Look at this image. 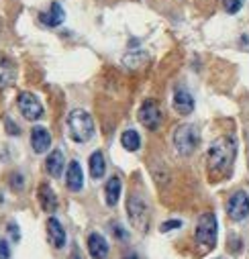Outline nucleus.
<instances>
[{
    "label": "nucleus",
    "instance_id": "nucleus-23",
    "mask_svg": "<svg viewBox=\"0 0 249 259\" xmlns=\"http://www.w3.org/2000/svg\"><path fill=\"white\" fill-rule=\"evenodd\" d=\"M11 257V249L7 245V241L0 239V259H9Z\"/></svg>",
    "mask_w": 249,
    "mask_h": 259
},
{
    "label": "nucleus",
    "instance_id": "nucleus-22",
    "mask_svg": "<svg viewBox=\"0 0 249 259\" xmlns=\"http://www.w3.org/2000/svg\"><path fill=\"white\" fill-rule=\"evenodd\" d=\"M180 227H182V221L174 219V221H165V223L159 227V231H161V233H168V231H174V229H180Z\"/></svg>",
    "mask_w": 249,
    "mask_h": 259
},
{
    "label": "nucleus",
    "instance_id": "nucleus-8",
    "mask_svg": "<svg viewBox=\"0 0 249 259\" xmlns=\"http://www.w3.org/2000/svg\"><path fill=\"white\" fill-rule=\"evenodd\" d=\"M17 104H19V110L21 114L27 118V120H39L43 116V104L39 102V98L31 92H21L19 98H17Z\"/></svg>",
    "mask_w": 249,
    "mask_h": 259
},
{
    "label": "nucleus",
    "instance_id": "nucleus-6",
    "mask_svg": "<svg viewBox=\"0 0 249 259\" xmlns=\"http://www.w3.org/2000/svg\"><path fill=\"white\" fill-rule=\"evenodd\" d=\"M227 214L235 223H241L249 217V194L245 190H237L231 194V198L227 200Z\"/></svg>",
    "mask_w": 249,
    "mask_h": 259
},
{
    "label": "nucleus",
    "instance_id": "nucleus-12",
    "mask_svg": "<svg viewBox=\"0 0 249 259\" xmlns=\"http://www.w3.org/2000/svg\"><path fill=\"white\" fill-rule=\"evenodd\" d=\"M31 145L35 149V153H45L51 147V135L45 126H33L31 131Z\"/></svg>",
    "mask_w": 249,
    "mask_h": 259
},
{
    "label": "nucleus",
    "instance_id": "nucleus-16",
    "mask_svg": "<svg viewBox=\"0 0 249 259\" xmlns=\"http://www.w3.org/2000/svg\"><path fill=\"white\" fill-rule=\"evenodd\" d=\"M15 80H17V68H15V63L9 57L0 55V88H9Z\"/></svg>",
    "mask_w": 249,
    "mask_h": 259
},
{
    "label": "nucleus",
    "instance_id": "nucleus-17",
    "mask_svg": "<svg viewBox=\"0 0 249 259\" xmlns=\"http://www.w3.org/2000/svg\"><path fill=\"white\" fill-rule=\"evenodd\" d=\"M120 192H122L120 178H118V176H110L108 182H106V186H104V198H106V204H108V206H116V204H118Z\"/></svg>",
    "mask_w": 249,
    "mask_h": 259
},
{
    "label": "nucleus",
    "instance_id": "nucleus-2",
    "mask_svg": "<svg viewBox=\"0 0 249 259\" xmlns=\"http://www.w3.org/2000/svg\"><path fill=\"white\" fill-rule=\"evenodd\" d=\"M68 133L76 143L90 141L94 137V118L90 116V112L82 108H74L68 114Z\"/></svg>",
    "mask_w": 249,
    "mask_h": 259
},
{
    "label": "nucleus",
    "instance_id": "nucleus-5",
    "mask_svg": "<svg viewBox=\"0 0 249 259\" xmlns=\"http://www.w3.org/2000/svg\"><path fill=\"white\" fill-rule=\"evenodd\" d=\"M127 214H129V221L131 225L137 229V231H147L149 227V208L145 204V200L139 196V194H131L127 198Z\"/></svg>",
    "mask_w": 249,
    "mask_h": 259
},
{
    "label": "nucleus",
    "instance_id": "nucleus-18",
    "mask_svg": "<svg viewBox=\"0 0 249 259\" xmlns=\"http://www.w3.org/2000/svg\"><path fill=\"white\" fill-rule=\"evenodd\" d=\"M37 194H39V204L45 212H53L57 208V196H55V192L51 190L49 184H41Z\"/></svg>",
    "mask_w": 249,
    "mask_h": 259
},
{
    "label": "nucleus",
    "instance_id": "nucleus-10",
    "mask_svg": "<svg viewBox=\"0 0 249 259\" xmlns=\"http://www.w3.org/2000/svg\"><path fill=\"white\" fill-rule=\"evenodd\" d=\"M47 237H49V243L55 247V249H61L66 245V229L61 225L55 217H49L47 219Z\"/></svg>",
    "mask_w": 249,
    "mask_h": 259
},
{
    "label": "nucleus",
    "instance_id": "nucleus-14",
    "mask_svg": "<svg viewBox=\"0 0 249 259\" xmlns=\"http://www.w3.org/2000/svg\"><path fill=\"white\" fill-rule=\"evenodd\" d=\"M39 19H41V23L45 27H59L61 23L66 21V13H64V9H61L59 3H53L47 13H41L39 15Z\"/></svg>",
    "mask_w": 249,
    "mask_h": 259
},
{
    "label": "nucleus",
    "instance_id": "nucleus-20",
    "mask_svg": "<svg viewBox=\"0 0 249 259\" xmlns=\"http://www.w3.org/2000/svg\"><path fill=\"white\" fill-rule=\"evenodd\" d=\"M120 145L127 149V151H137L141 147V137L137 131H133V128H129V131H124L120 135Z\"/></svg>",
    "mask_w": 249,
    "mask_h": 259
},
{
    "label": "nucleus",
    "instance_id": "nucleus-21",
    "mask_svg": "<svg viewBox=\"0 0 249 259\" xmlns=\"http://www.w3.org/2000/svg\"><path fill=\"white\" fill-rule=\"evenodd\" d=\"M223 9L227 15H237L243 9V0H223Z\"/></svg>",
    "mask_w": 249,
    "mask_h": 259
},
{
    "label": "nucleus",
    "instance_id": "nucleus-24",
    "mask_svg": "<svg viewBox=\"0 0 249 259\" xmlns=\"http://www.w3.org/2000/svg\"><path fill=\"white\" fill-rule=\"evenodd\" d=\"M9 233H11V239H13V241H19V239H21L19 227H17L15 223H11V225H9Z\"/></svg>",
    "mask_w": 249,
    "mask_h": 259
},
{
    "label": "nucleus",
    "instance_id": "nucleus-3",
    "mask_svg": "<svg viewBox=\"0 0 249 259\" xmlns=\"http://www.w3.org/2000/svg\"><path fill=\"white\" fill-rule=\"evenodd\" d=\"M217 235H219L217 217H215L213 212L200 214V219H198V223H196V231H194L196 243L209 251V249H213V247L217 245Z\"/></svg>",
    "mask_w": 249,
    "mask_h": 259
},
{
    "label": "nucleus",
    "instance_id": "nucleus-25",
    "mask_svg": "<svg viewBox=\"0 0 249 259\" xmlns=\"http://www.w3.org/2000/svg\"><path fill=\"white\" fill-rule=\"evenodd\" d=\"M112 231H114V235H116L118 239H127V231H122L120 225H112Z\"/></svg>",
    "mask_w": 249,
    "mask_h": 259
},
{
    "label": "nucleus",
    "instance_id": "nucleus-9",
    "mask_svg": "<svg viewBox=\"0 0 249 259\" xmlns=\"http://www.w3.org/2000/svg\"><path fill=\"white\" fill-rule=\"evenodd\" d=\"M172 104H174V110L178 114H182V116H188L194 110V98H192V94L188 90H184V88H176Z\"/></svg>",
    "mask_w": 249,
    "mask_h": 259
},
{
    "label": "nucleus",
    "instance_id": "nucleus-13",
    "mask_svg": "<svg viewBox=\"0 0 249 259\" xmlns=\"http://www.w3.org/2000/svg\"><path fill=\"white\" fill-rule=\"evenodd\" d=\"M66 184L72 192H80L84 188V171L78 161H70L68 171H66Z\"/></svg>",
    "mask_w": 249,
    "mask_h": 259
},
{
    "label": "nucleus",
    "instance_id": "nucleus-27",
    "mask_svg": "<svg viewBox=\"0 0 249 259\" xmlns=\"http://www.w3.org/2000/svg\"><path fill=\"white\" fill-rule=\"evenodd\" d=\"M124 259H137V255H127V257H124Z\"/></svg>",
    "mask_w": 249,
    "mask_h": 259
},
{
    "label": "nucleus",
    "instance_id": "nucleus-26",
    "mask_svg": "<svg viewBox=\"0 0 249 259\" xmlns=\"http://www.w3.org/2000/svg\"><path fill=\"white\" fill-rule=\"evenodd\" d=\"M241 47L245 51H249V35H241Z\"/></svg>",
    "mask_w": 249,
    "mask_h": 259
},
{
    "label": "nucleus",
    "instance_id": "nucleus-7",
    "mask_svg": "<svg viewBox=\"0 0 249 259\" xmlns=\"http://www.w3.org/2000/svg\"><path fill=\"white\" fill-rule=\"evenodd\" d=\"M137 118H139V122L147 128V131H157V128L161 126L163 114H161V108H159V104L155 100H145L139 106Z\"/></svg>",
    "mask_w": 249,
    "mask_h": 259
},
{
    "label": "nucleus",
    "instance_id": "nucleus-15",
    "mask_svg": "<svg viewBox=\"0 0 249 259\" xmlns=\"http://www.w3.org/2000/svg\"><path fill=\"white\" fill-rule=\"evenodd\" d=\"M64 167H66L64 153H61L59 149H53V151L47 155V159H45V169H47V174H49L51 178H59L61 171H64Z\"/></svg>",
    "mask_w": 249,
    "mask_h": 259
},
{
    "label": "nucleus",
    "instance_id": "nucleus-4",
    "mask_svg": "<svg viewBox=\"0 0 249 259\" xmlns=\"http://www.w3.org/2000/svg\"><path fill=\"white\" fill-rule=\"evenodd\" d=\"M198 143H200V135L194 124H180L174 131V147L180 155H192Z\"/></svg>",
    "mask_w": 249,
    "mask_h": 259
},
{
    "label": "nucleus",
    "instance_id": "nucleus-28",
    "mask_svg": "<svg viewBox=\"0 0 249 259\" xmlns=\"http://www.w3.org/2000/svg\"><path fill=\"white\" fill-rule=\"evenodd\" d=\"M0 31H3V19H0Z\"/></svg>",
    "mask_w": 249,
    "mask_h": 259
},
{
    "label": "nucleus",
    "instance_id": "nucleus-19",
    "mask_svg": "<svg viewBox=\"0 0 249 259\" xmlns=\"http://www.w3.org/2000/svg\"><path fill=\"white\" fill-rule=\"evenodd\" d=\"M88 167H90V176H92L94 180H100V178L104 176V171H106V161H104L102 151H94V153L90 155Z\"/></svg>",
    "mask_w": 249,
    "mask_h": 259
},
{
    "label": "nucleus",
    "instance_id": "nucleus-11",
    "mask_svg": "<svg viewBox=\"0 0 249 259\" xmlns=\"http://www.w3.org/2000/svg\"><path fill=\"white\" fill-rule=\"evenodd\" d=\"M88 253L92 259H106L108 257V243L100 233L88 235Z\"/></svg>",
    "mask_w": 249,
    "mask_h": 259
},
{
    "label": "nucleus",
    "instance_id": "nucleus-1",
    "mask_svg": "<svg viewBox=\"0 0 249 259\" xmlns=\"http://www.w3.org/2000/svg\"><path fill=\"white\" fill-rule=\"evenodd\" d=\"M237 157V141L229 135L219 137L211 143L206 151V163L213 176H227Z\"/></svg>",
    "mask_w": 249,
    "mask_h": 259
}]
</instances>
